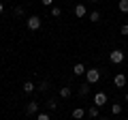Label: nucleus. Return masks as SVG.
<instances>
[{"label": "nucleus", "mask_w": 128, "mask_h": 120, "mask_svg": "<svg viewBox=\"0 0 128 120\" xmlns=\"http://www.w3.org/2000/svg\"><path fill=\"white\" fill-rule=\"evenodd\" d=\"M94 105H96V107L107 105V94H105V92H96V94H94Z\"/></svg>", "instance_id": "nucleus-4"}, {"label": "nucleus", "mask_w": 128, "mask_h": 120, "mask_svg": "<svg viewBox=\"0 0 128 120\" xmlns=\"http://www.w3.org/2000/svg\"><path fill=\"white\" fill-rule=\"evenodd\" d=\"M98 19H100V13H98V11H92V13H90V22H98Z\"/></svg>", "instance_id": "nucleus-15"}, {"label": "nucleus", "mask_w": 128, "mask_h": 120, "mask_svg": "<svg viewBox=\"0 0 128 120\" xmlns=\"http://www.w3.org/2000/svg\"><path fill=\"white\" fill-rule=\"evenodd\" d=\"M109 60L113 62V65H120V62H124V51L122 49H113L109 54Z\"/></svg>", "instance_id": "nucleus-2"}, {"label": "nucleus", "mask_w": 128, "mask_h": 120, "mask_svg": "<svg viewBox=\"0 0 128 120\" xmlns=\"http://www.w3.org/2000/svg\"><path fill=\"white\" fill-rule=\"evenodd\" d=\"M113 84H115L118 88H124V86H126V77H124L122 73H118V75L113 77Z\"/></svg>", "instance_id": "nucleus-6"}, {"label": "nucleus", "mask_w": 128, "mask_h": 120, "mask_svg": "<svg viewBox=\"0 0 128 120\" xmlns=\"http://www.w3.org/2000/svg\"><path fill=\"white\" fill-rule=\"evenodd\" d=\"M126 101H128V92H126Z\"/></svg>", "instance_id": "nucleus-25"}, {"label": "nucleus", "mask_w": 128, "mask_h": 120, "mask_svg": "<svg viewBox=\"0 0 128 120\" xmlns=\"http://www.w3.org/2000/svg\"><path fill=\"white\" fill-rule=\"evenodd\" d=\"M122 34H128V24H124V26H122Z\"/></svg>", "instance_id": "nucleus-22"}, {"label": "nucleus", "mask_w": 128, "mask_h": 120, "mask_svg": "<svg viewBox=\"0 0 128 120\" xmlns=\"http://www.w3.org/2000/svg\"><path fill=\"white\" fill-rule=\"evenodd\" d=\"M47 107H49V109H56V107H58V103H56V99H49V101H47Z\"/></svg>", "instance_id": "nucleus-18"}, {"label": "nucleus", "mask_w": 128, "mask_h": 120, "mask_svg": "<svg viewBox=\"0 0 128 120\" xmlns=\"http://www.w3.org/2000/svg\"><path fill=\"white\" fill-rule=\"evenodd\" d=\"M2 11H4V7H2V2H0V13H2Z\"/></svg>", "instance_id": "nucleus-23"}, {"label": "nucleus", "mask_w": 128, "mask_h": 120, "mask_svg": "<svg viewBox=\"0 0 128 120\" xmlns=\"http://www.w3.org/2000/svg\"><path fill=\"white\" fill-rule=\"evenodd\" d=\"M88 116H90V118H98V107L92 105L90 109H88Z\"/></svg>", "instance_id": "nucleus-14"}, {"label": "nucleus", "mask_w": 128, "mask_h": 120, "mask_svg": "<svg viewBox=\"0 0 128 120\" xmlns=\"http://www.w3.org/2000/svg\"><path fill=\"white\" fill-rule=\"evenodd\" d=\"M47 88H49V84H47V82H41V84H38V90H47Z\"/></svg>", "instance_id": "nucleus-19"}, {"label": "nucleus", "mask_w": 128, "mask_h": 120, "mask_svg": "<svg viewBox=\"0 0 128 120\" xmlns=\"http://www.w3.org/2000/svg\"><path fill=\"white\" fill-rule=\"evenodd\" d=\"M41 2H43L45 7H51V5H54V0H41Z\"/></svg>", "instance_id": "nucleus-21"}, {"label": "nucleus", "mask_w": 128, "mask_h": 120, "mask_svg": "<svg viewBox=\"0 0 128 120\" xmlns=\"http://www.w3.org/2000/svg\"><path fill=\"white\" fill-rule=\"evenodd\" d=\"M34 88H36V86H34L32 82H26V84H24V92L30 94V92H34Z\"/></svg>", "instance_id": "nucleus-13"}, {"label": "nucleus", "mask_w": 128, "mask_h": 120, "mask_svg": "<svg viewBox=\"0 0 128 120\" xmlns=\"http://www.w3.org/2000/svg\"><path fill=\"white\" fill-rule=\"evenodd\" d=\"M118 9L122 11V13H128V0H120V2H118Z\"/></svg>", "instance_id": "nucleus-12"}, {"label": "nucleus", "mask_w": 128, "mask_h": 120, "mask_svg": "<svg viewBox=\"0 0 128 120\" xmlns=\"http://www.w3.org/2000/svg\"><path fill=\"white\" fill-rule=\"evenodd\" d=\"M36 111H38V103H36V101H30V103L26 105V114H28V116L36 114Z\"/></svg>", "instance_id": "nucleus-5"}, {"label": "nucleus", "mask_w": 128, "mask_h": 120, "mask_svg": "<svg viewBox=\"0 0 128 120\" xmlns=\"http://www.w3.org/2000/svg\"><path fill=\"white\" fill-rule=\"evenodd\" d=\"M90 2H98V0H90Z\"/></svg>", "instance_id": "nucleus-24"}, {"label": "nucleus", "mask_w": 128, "mask_h": 120, "mask_svg": "<svg viewBox=\"0 0 128 120\" xmlns=\"http://www.w3.org/2000/svg\"><path fill=\"white\" fill-rule=\"evenodd\" d=\"M111 111H113V114H120V111H122V105H120V103H113V105H111Z\"/></svg>", "instance_id": "nucleus-17"}, {"label": "nucleus", "mask_w": 128, "mask_h": 120, "mask_svg": "<svg viewBox=\"0 0 128 120\" xmlns=\"http://www.w3.org/2000/svg\"><path fill=\"white\" fill-rule=\"evenodd\" d=\"M98 79H100V71L98 69H88L86 71V82L88 84H96Z\"/></svg>", "instance_id": "nucleus-1"}, {"label": "nucleus", "mask_w": 128, "mask_h": 120, "mask_svg": "<svg viewBox=\"0 0 128 120\" xmlns=\"http://www.w3.org/2000/svg\"><path fill=\"white\" fill-rule=\"evenodd\" d=\"M51 15H54V17H60V15H62V9H60V7H51Z\"/></svg>", "instance_id": "nucleus-16"}, {"label": "nucleus", "mask_w": 128, "mask_h": 120, "mask_svg": "<svg viewBox=\"0 0 128 120\" xmlns=\"http://www.w3.org/2000/svg\"><path fill=\"white\" fill-rule=\"evenodd\" d=\"M102 120H107V118H102Z\"/></svg>", "instance_id": "nucleus-26"}, {"label": "nucleus", "mask_w": 128, "mask_h": 120, "mask_svg": "<svg viewBox=\"0 0 128 120\" xmlns=\"http://www.w3.org/2000/svg\"><path fill=\"white\" fill-rule=\"evenodd\" d=\"M70 92H73V90H70V86H62V88H60V97H62V99H68Z\"/></svg>", "instance_id": "nucleus-9"}, {"label": "nucleus", "mask_w": 128, "mask_h": 120, "mask_svg": "<svg viewBox=\"0 0 128 120\" xmlns=\"http://www.w3.org/2000/svg\"><path fill=\"white\" fill-rule=\"evenodd\" d=\"M36 120H51V118H49V114H38Z\"/></svg>", "instance_id": "nucleus-20"}, {"label": "nucleus", "mask_w": 128, "mask_h": 120, "mask_svg": "<svg viewBox=\"0 0 128 120\" xmlns=\"http://www.w3.org/2000/svg\"><path fill=\"white\" fill-rule=\"evenodd\" d=\"M41 17H38V15H30V17H28V28H30V30H38V28H41Z\"/></svg>", "instance_id": "nucleus-3"}, {"label": "nucleus", "mask_w": 128, "mask_h": 120, "mask_svg": "<svg viewBox=\"0 0 128 120\" xmlns=\"http://www.w3.org/2000/svg\"><path fill=\"white\" fill-rule=\"evenodd\" d=\"M86 71H88V69L81 65V62H77V65L73 67V73H75V75H86Z\"/></svg>", "instance_id": "nucleus-7"}, {"label": "nucleus", "mask_w": 128, "mask_h": 120, "mask_svg": "<svg viewBox=\"0 0 128 120\" xmlns=\"http://www.w3.org/2000/svg\"><path fill=\"white\" fill-rule=\"evenodd\" d=\"M88 92H90V84H81V86H79V94H81V97H88Z\"/></svg>", "instance_id": "nucleus-11"}, {"label": "nucleus", "mask_w": 128, "mask_h": 120, "mask_svg": "<svg viewBox=\"0 0 128 120\" xmlns=\"http://www.w3.org/2000/svg\"><path fill=\"white\" fill-rule=\"evenodd\" d=\"M83 116H86V109H81V107H75L73 109V118L75 120H81Z\"/></svg>", "instance_id": "nucleus-8"}, {"label": "nucleus", "mask_w": 128, "mask_h": 120, "mask_svg": "<svg viewBox=\"0 0 128 120\" xmlns=\"http://www.w3.org/2000/svg\"><path fill=\"white\" fill-rule=\"evenodd\" d=\"M86 13H88V11H86V7H83V5L75 7V15H77V17H86Z\"/></svg>", "instance_id": "nucleus-10"}]
</instances>
